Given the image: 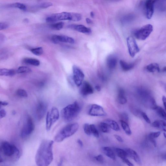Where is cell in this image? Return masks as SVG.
<instances>
[{
    "label": "cell",
    "mask_w": 166,
    "mask_h": 166,
    "mask_svg": "<svg viewBox=\"0 0 166 166\" xmlns=\"http://www.w3.org/2000/svg\"><path fill=\"white\" fill-rule=\"evenodd\" d=\"M54 141L44 140L41 142L35 156V162L38 166H49L53 161Z\"/></svg>",
    "instance_id": "6da1fadb"
},
{
    "label": "cell",
    "mask_w": 166,
    "mask_h": 166,
    "mask_svg": "<svg viewBox=\"0 0 166 166\" xmlns=\"http://www.w3.org/2000/svg\"><path fill=\"white\" fill-rule=\"evenodd\" d=\"M81 110V104L77 101L68 105L61 111V116L63 119L66 122L73 121L77 117Z\"/></svg>",
    "instance_id": "7a4b0ae2"
},
{
    "label": "cell",
    "mask_w": 166,
    "mask_h": 166,
    "mask_svg": "<svg viewBox=\"0 0 166 166\" xmlns=\"http://www.w3.org/2000/svg\"><path fill=\"white\" fill-rule=\"evenodd\" d=\"M1 152L6 158L12 160H18L20 157V151L15 145L7 141H3L1 144Z\"/></svg>",
    "instance_id": "3957f363"
},
{
    "label": "cell",
    "mask_w": 166,
    "mask_h": 166,
    "mask_svg": "<svg viewBox=\"0 0 166 166\" xmlns=\"http://www.w3.org/2000/svg\"><path fill=\"white\" fill-rule=\"evenodd\" d=\"M81 19V15L79 14L62 12L53 14L49 16L46 18V21L48 22L65 20L77 22L80 21Z\"/></svg>",
    "instance_id": "277c9868"
},
{
    "label": "cell",
    "mask_w": 166,
    "mask_h": 166,
    "mask_svg": "<svg viewBox=\"0 0 166 166\" xmlns=\"http://www.w3.org/2000/svg\"><path fill=\"white\" fill-rule=\"evenodd\" d=\"M137 93L142 102L146 107L155 110L158 106L149 90L145 88L141 87L138 89Z\"/></svg>",
    "instance_id": "5b68a950"
},
{
    "label": "cell",
    "mask_w": 166,
    "mask_h": 166,
    "mask_svg": "<svg viewBox=\"0 0 166 166\" xmlns=\"http://www.w3.org/2000/svg\"><path fill=\"white\" fill-rule=\"evenodd\" d=\"M79 128L77 123H73L68 124L61 129L56 135L54 140L57 143H60L65 139L74 135L77 131Z\"/></svg>",
    "instance_id": "8992f818"
},
{
    "label": "cell",
    "mask_w": 166,
    "mask_h": 166,
    "mask_svg": "<svg viewBox=\"0 0 166 166\" xmlns=\"http://www.w3.org/2000/svg\"><path fill=\"white\" fill-rule=\"evenodd\" d=\"M60 113L58 109L53 107L47 113L46 119V128L47 131H49L52 126L58 120Z\"/></svg>",
    "instance_id": "52a82bcc"
},
{
    "label": "cell",
    "mask_w": 166,
    "mask_h": 166,
    "mask_svg": "<svg viewBox=\"0 0 166 166\" xmlns=\"http://www.w3.org/2000/svg\"><path fill=\"white\" fill-rule=\"evenodd\" d=\"M34 128V124L32 118L31 117L28 116L21 130V137L23 139L28 138L33 133Z\"/></svg>",
    "instance_id": "ba28073f"
},
{
    "label": "cell",
    "mask_w": 166,
    "mask_h": 166,
    "mask_svg": "<svg viewBox=\"0 0 166 166\" xmlns=\"http://www.w3.org/2000/svg\"><path fill=\"white\" fill-rule=\"evenodd\" d=\"M153 30V27L151 25H146L136 31L134 33L135 36L138 40H144L149 37Z\"/></svg>",
    "instance_id": "9c48e42d"
},
{
    "label": "cell",
    "mask_w": 166,
    "mask_h": 166,
    "mask_svg": "<svg viewBox=\"0 0 166 166\" xmlns=\"http://www.w3.org/2000/svg\"><path fill=\"white\" fill-rule=\"evenodd\" d=\"M127 44L129 54L132 57L140 51V49L135 39L132 37H129L127 39Z\"/></svg>",
    "instance_id": "30bf717a"
},
{
    "label": "cell",
    "mask_w": 166,
    "mask_h": 166,
    "mask_svg": "<svg viewBox=\"0 0 166 166\" xmlns=\"http://www.w3.org/2000/svg\"><path fill=\"white\" fill-rule=\"evenodd\" d=\"M73 80L75 84L78 87L81 86L85 78V75L82 71L77 66L73 67Z\"/></svg>",
    "instance_id": "8fae6325"
},
{
    "label": "cell",
    "mask_w": 166,
    "mask_h": 166,
    "mask_svg": "<svg viewBox=\"0 0 166 166\" xmlns=\"http://www.w3.org/2000/svg\"><path fill=\"white\" fill-rule=\"evenodd\" d=\"M88 113L92 116L102 117L106 115L102 107L97 104H93L90 106Z\"/></svg>",
    "instance_id": "7c38bea8"
},
{
    "label": "cell",
    "mask_w": 166,
    "mask_h": 166,
    "mask_svg": "<svg viewBox=\"0 0 166 166\" xmlns=\"http://www.w3.org/2000/svg\"><path fill=\"white\" fill-rule=\"evenodd\" d=\"M47 109L46 104L43 101L39 102L35 109V116L38 120H42L45 116Z\"/></svg>",
    "instance_id": "4fadbf2b"
},
{
    "label": "cell",
    "mask_w": 166,
    "mask_h": 166,
    "mask_svg": "<svg viewBox=\"0 0 166 166\" xmlns=\"http://www.w3.org/2000/svg\"><path fill=\"white\" fill-rule=\"evenodd\" d=\"M51 39L52 42L56 44L60 42L72 44L75 43L73 38L66 35H54L52 37Z\"/></svg>",
    "instance_id": "5bb4252c"
},
{
    "label": "cell",
    "mask_w": 166,
    "mask_h": 166,
    "mask_svg": "<svg viewBox=\"0 0 166 166\" xmlns=\"http://www.w3.org/2000/svg\"><path fill=\"white\" fill-rule=\"evenodd\" d=\"M156 1H147L144 4V13L146 18L151 19L153 15L154 10V4Z\"/></svg>",
    "instance_id": "9a60e30c"
},
{
    "label": "cell",
    "mask_w": 166,
    "mask_h": 166,
    "mask_svg": "<svg viewBox=\"0 0 166 166\" xmlns=\"http://www.w3.org/2000/svg\"><path fill=\"white\" fill-rule=\"evenodd\" d=\"M80 92L82 96H86L92 94L93 93V89L89 83L85 81L81 85Z\"/></svg>",
    "instance_id": "2e32d148"
},
{
    "label": "cell",
    "mask_w": 166,
    "mask_h": 166,
    "mask_svg": "<svg viewBox=\"0 0 166 166\" xmlns=\"http://www.w3.org/2000/svg\"><path fill=\"white\" fill-rule=\"evenodd\" d=\"M71 29L77 31L85 34H90L92 32L91 29L82 25H71L69 26Z\"/></svg>",
    "instance_id": "e0dca14e"
},
{
    "label": "cell",
    "mask_w": 166,
    "mask_h": 166,
    "mask_svg": "<svg viewBox=\"0 0 166 166\" xmlns=\"http://www.w3.org/2000/svg\"><path fill=\"white\" fill-rule=\"evenodd\" d=\"M125 150L127 152L128 156L133 159L138 164H141V160L137 152L129 148H126Z\"/></svg>",
    "instance_id": "ac0fdd59"
},
{
    "label": "cell",
    "mask_w": 166,
    "mask_h": 166,
    "mask_svg": "<svg viewBox=\"0 0 166 166\" xmlns=\"http://www.w3.org/2000/svg\"><path fill=\"white\" fill-rule=\"evenodd\" d=\"M117 100L118 103L124 105L127 102V100L125 96V92L122 88H120L118 90Z\"/></svg>",
    "instance_id": "d6986e66"
},
{
    "label": "cell",
    "mask_w": 166,
    "mask_h": 166,
    "mask_svg": "<svg viewBox=\"0 0 166 166\" xmlns=\"http://www.w3.org/2000/svg\"><path fill=\"white\" fill-rule=\"evenodd\" d=\"M117 63V57L113 55L109 56L106 60V64L109 69H113L115 68Z\"/></svg>",
    "instance_id": "ffe728a7"
},
{
    "label": "cell",
    "mask_w": 166,
    "mask_h": 166,
    "mask_svg": "<svg viewBox=\"0 0 166 166\" xmlns=\"http://www.w3.org/2000/svg\"><path fill=\"white\" fill-rule=\"evenodd\" d=\"M152 126L166 132V122L162 120H156L152 124Z\"/></svg>",
    "instance_id": "44dd1931"
},
{
    "label": "cell",
    "mask_w": 166,
    "mask_h": 166,
    "mask_svg": "<svg viewBox=\"0 0 166 166\" xmlns=\"http://www.w3.org/2000/svg\"><path fill=\"white\" fill-rule=\"evenodd\" d=\"M102 151L106 156L112 160H115V151L114 152L111 148L108 147H103Z\"/></svg>",
    "instance_id": "7402d4cb"
},
{
    "label": "cell",
    "mask_w": 166,
    "mask_h": 166,
    "mask_svg": "<svg viewBox=\"0 0 166 166\" xmlns=\"http://www.w3.org/2000/svg\"><path fill=\"white\" fill-rule=\"evenodd\" d=\"M120 63L122 70L125 72L131 70L135 66L134 63H128L122 60L120 61Z\"/></svg>",
    "instance_id": "603a6c76"
},
{
    "label": "cell",
    "mask_w": 166,
    "mask_h": 166,
    "mask_svg": "<svg viewBox=\"0 0 166 166\" xmlns=\"http://www.w3.org/2000/svg\"><path fill=\"white\" fill-rule=\"evenodd\" d=\"M146 69L150 73L159 72L160 69L159 65L156 63H152L147 65Z\"/></svg>",
    "instance_id": "cb8c5ba5"
},
{
    "label": "cell",
    "mask_w": 166,
    "mask_h": 166,
    "mask_svg": "<svg viewBox=\"0 0 166 166\" xmlns=\"http://www.w3.org/2000/svg\"><path fill=\"white\" fill-rule=\"evenodd\" d=\"M17 73L15 70L13 69H0V75L12 77L14 76Z\"/></svg>",
    "instance_id": "d4e9b609"
},
{
    "label": "cell",
    "mask_w": 166,
    "mask_h": 166,
    "mask_svg": "<svg viewBox=\"0 0 166 166\" xmlns=\"http://www.w3.org/2000/svg\"><path fill=\"white\" fill-rule=\"evenodd\" d=\"M105 122L108 124L111 129L115 131H118L120 130V127L117 123L114 121L110 119L105 120Z\"/></svg>",
    "instance_id": "484cf974"
},
{
    "label": "cell",
    "mask_w": 166,
    "mask_h": 166,
    "mask_svg": "<svg viewBox=\"0 0 166 166\" xmlns=\"http://www.w3.org/2000/svg\"><path fill=\"white\" fill-rule=\"evenodd\" d=\"M22 61L23 63L35 66H39L40 64V62L39 60L37 59L33 58H25L23 59Z\"/></svg>",
    "instance_id": "4316f807"
},
{
    "label": "cell",
    "mask_w": 166,
    "mask_h": 166,
    "mask_svg": "<svg viewBox=\"0 0 166 166\" xmlns=\"http://www.w3.org/2000/svg\"><path fill=\"white\" fill-rule=\"evenodd\" d=\"M115 151L117 156L122 160L126 158L128 156L127 152L125 150H124L120 148H116Z\"/></svg>",
    "instance_id": "83f0119b"
},
{
    "label": "cell",
    "mask_w": 166,
    "mask_h": 166,
    "mask_svg": "<svg viewBox=\"0 0 166 166\" xmlns=\"http://www.w3.org/2000/svg\"><path fill=\"white\" fill-rule=\"evenodd\" d=\"M99 128L101 131L104 133H108L110 131V128L108 124L104 121L100 123Z\"/></svg>",
    "instance_id": "f1b7e54d"
},
{
    "label": "cell",
    "mask_w": 166,
    "mask_h": 166,
    "mask_svg": "<svg viewBox=\"0 0 166 166\" xmlns=\"http://www.w3.org/2000/svg\"><path fill=\"white\" fill-rule=\"evenodd\" d=\"M121 126L126 133L128 135H130L132 132L128 123L122 120L120 121Z\"/></svg>",
    "instance_id": "f546056e"
},
{
    "label": "cell",
    "mask_w": 166,
    "mask_h": 166,
    "mask_svg": "<svg viewBox=\"0 0 166 166\" xmlns=\"http://www.w3.org/2000/svg\"><path fill=\"white\" fill-rule=\"evenodd\" d=\"M135 18V15L132 14H127L123 17L121 20L122 23L125 24L132 21Z\"/></svg>",
    "instance_id": "4dcf8cb0"
},
{
    "label": "cell",
    "mask_w": 166,
    "mask_h": 166,
    "mask_svg": "<svg viewBox=\"0 0 166 166\" xmlns=\"http://www.w3.org/2000/svg\"><path fill=\"white\" fill-rule=\"evenodd\" d=\"M159 116L166 121V112L161 107L157 106L155 109Z\"/></svg>",
    "instance_id": "1f68e13d"
},
{
    "label": "cell",
    "mask_w": 166,
    "mask_h": 166,
    "mask_svg": "<svg viewBox=\"0 0 166 166\" xmlns=\"http://www.w3.org/2000/svg\"><path fill=\"white\" fill-rule=\"evenodd\" d=\"M16 72L18 73H27L31 72L32 69L27 67L21 66L18 69Z\"/></svg>",
    "instance_id": "d6a6232c"
},
{
    "label": "cell",
    "mask_w": 166,
    "mask_h": 166,
    "mask_svg": "<svg viewBox=\"0 0 166 166\" xmlns=\"http://www.w3.org/2000/svg\"><path fill=\"white\" fill-rule=\"evenodd\" d=\"M11 6L14 8H17L22 10H26L27 9V7L26 5L20 3H16L12 4Z\"/></svg>",
    "instance_id": "836d02e7"
},
{
    "label": "cell",
    "mask_w": 166,
    "mask_h": 166,
    "mask_svg": "<svg viewBox=\"0 0 166 166\" xmlns=\"http://www.w3.org/2000/svg\"><path fill=\"white\" fill-rule=\"evenodd\" d=\"M31 51L33 54L38 56L42 55L43 53V50L42 47H38L31 49Z\"/></svg>",
    "instance_id": "e575fe53"
},
{
    "label": "cell",
    "mask_w": 166,
    "mask_h": 166,
    "mask_svg": "<svg viewBox=\"0 0 166 166\" xmlns=\"http://www.w3.org/2000/svg\"><path fill=\"white\" fill-rule=\"evenodd\" d=\"M64 26V23L63 22H60L55 24H53L51 25V28L57 30H60L62 29Z\"/></svg>",
    "instance_id": "d590c367"
},
{
    "label": "cell",
    "mask_w": 166,
    "mask_h": 166,
    "mask_svg": "<svg viewBox=\"0 0 166 166\" xmlns=\"http://www.w3.org/2000/svg\"><path fill=\"white\" fill-rule=\"evenodd\" d=\"M91 128V132L92 135H93L95 137L99 138V134L97 129L95 125L94 124H90Z\"/></svg>",
    "instance_id": "8d00e7d4"
},
{
    "label": "cell",
    "mask_w": 166,
    "mask_h": 166,
    "mask_svg": "<svg viewBox=\"0 0 166 166\" xmlns=\"http://www.w3.org/2000/svg\"><path fill=\"white\" fill-rule=\"evenodd\" d=\"M16 94L17 96L21 97L26 98L28 97L27 92L22 89H19L18 90L16 91Z\"/></svg>",
    "instance_id": "74e56055"
},
{
    "label": "cell",
    "mask_w": 166,
    "mask_h": 166,
    "mask_svg": "<svg viewBox=\"0 0 166 166\" xmlns=\"http://www.w3.org/2000/svg\"><path fill=\"white\" fill-rule=\"evenodd\" d=\"M84 129L85 133L88 135H92L90 124H84Z\"/></svg>",
    "instance_id": "f35d334b"
},
{
    "label": "cell",
    "mask_w": 166,
    "mask_h": 166,
    "mask_svg": "<svg viewBox=\"0 0 166 166\" xmlns=\"http://www.w3.org/2000/svg\"><path fill=\"white\" fill-rule=\"evenodd\" d=\"M160 135V132H151L148 135V137L156 139L158 138Z\"/></svg>",
    "instance_id": "ab89813d"
},
{
    "label": "cell",
    "mask_w": 166,
    "mask_h": 166,
    "mask_svg": "<svg viewBox=\"0 0 166 166\" xmlns=\"http://www.w3.org/2000/svg\"><path fill=\"white\" fill-rule=\"evenodd\" d=\"M121 120H122L128 123L129 117L128 115L126 113H123L120 115Z\"/></svg>",
    "instance_id": "60d3db41"
},
{
    "label": "cell",
    "mask_w": 166,
    "mask_h": 166,
    "mask_svg": "<svg viewBox=\"0 0 166 166\" xmlns=\"http://www.w3.org/2000/svg\"><path fill=\"white\" fill-rule=\"evenodd\" d=\"M52 5V3L51 2H44L40 4V7L41 8L45 9L51 6Z\"/></svg>",
    "instance_id": "b9f144b4"
},
{
    "label": "cell",
    "mask_w": 166,
    "mask_h": 166,
    "mask_svg": "<svg viewBox=\"0 0 166 166\" xmlns=\"http://www.w3.org/2000/svg\"><path fill=\"white\" fill-rule=\"evenodd\" d=\"M94 159L96 160L99 163L103 164L104 162V158L103 156L100 155L94 157Z\"/></svg>",
    "instance_id": "7bdbcfd3"
},
{
    "label": "cell",
    "mask_w": 166,
    "mask_h": 166,
    "mask_svg": "<svg viewBox=\"0 0 166 166\" xmlns=\"http://www.w3.org/2000/svg\"><path fill=\"white\" fill-rule=\"evenodd\" d=\"M141 116L144 118V120L148 123L150 124L151 123V121L149 117H148L147 115L145 113L142 112L141 113Z\"/></svg>",
    "instance_id": "ee69618b"
},
{
    "label": "cell",
    "mask_w": 166,
    "mask_h": 166,
    "mask_svg": "<svg viewBox=\"0 0 166 166\" xmlns=\"http://www.w3.org/2000/svg\"><path fill=\"white\" fill-rule=\"evenodd\" d=\"M8 27L9 25L7 23L5 22L0 23V30L1 31L6 29Z\"/></svg>",
    "instance_id": "f6af8a7d"
},
{
    "label": "cell",
    "mask_w": 166,
    "mask_h": 166,
    "mask_svg": "<svg viewBox=\"0 0 166 166\" xmlns=\"http://www.w3.org/2000/svg\"><path fill=\"white\" fill-rule=\"evenodd\" d=\"M6 112L4 109L0 110V118H2L4 117L6 115Z\"/></svg>",
    "instance_id": "bcb514c9"
},
{
    "label": "cell",
    "mask_w": 166,
    "mask_h": 166,
    "mask_svg": "<svg viewBox=\"0 0 166 166\" xmlns=\"http://www.w3.org/2000/svg\"><path fill=\"white\" fill-rule=\"evenodd\" d=\"M122 160L123 162L127 164L128 166H134L133 164L130 162L127 158Z\"/></svg>",
    "instance_id": "7dc6e473"
},
{
    "label": "cell",
    "mask_w": 166,
    "mask_h": 166,
    "mask_svg": "<svg viewBox=\"0 0 166 166\" xmlns=\"http://www.w3.org/2000/svg\"><path fill=\"white\" fill-rule=\"evenodd\" d=\"M114 136L115 138L118 141L121 142V143H123V140L120 136L117 135H115Z\"/></svg>",
    "instance_id": "c3c4849f"
},
{
    "label": "cell",
    "mask_w": 166,
    "mask_h": 166,
    "mask_svg": "<svg viewBox=\"0 0 166 166\" xmlns=\"http://www.w3.org/2000/svg\"><path fill=\"white\" fill-rule=\"evenodd\" d=\"M162 101L166 111V97L165 96H164L163 97Z\"/></svg>",
    "instance_id": "681fc988"
},
{
    "label": "cell",
    "mask_w": 166,
    "mask_h": 166,
    "mask_svg": "<svg viewBox=\"0 0 166 166\" xmlns=\"http://www.w3.org/2000/svg\"><path fill=\"white\" fill-rule=\"evenodd\" d=\"M9 103L8 102L5 101H2L0 102V105L1 106H5L8 105Z\"/></svg>",
    "instance_id": "f907efd6"
},
{
    "label": "cell",
    "mask_w": 166,
    "mask_h": 166,
    "mask_svg": "<svg viewBox=\"0 0 166 166\" xmlns=\"http://www.w3.org/2000/svg\"><path fill=\"white\" fill-rule=\"evenodd\" d=\"M77 143L81 147H82L83 146V143L82 141L80 139L78 140Z\"/></svg>",
    "instance_id": "816d5d0a"
},
{
    "label": "cell",
    "mask_w": 166,
    "mask_h": 166,
    "mask_svg": "<svg viewBox=\"0 0 166 166\" xmlns=\"http://www.w3.org/2000/svg\"><path fill=\"white\" fill-rule=\"evenodd\" d=\"M95 89L98 92H100L101 89V87L99 85H97L95 86Z\"/></svg>",
    "instance_id": "f5cc1de1"
},
{
    "label": "cell",
    "mask_w": 166,
    "mask_h": 166,
    "mask_svg": "<svg viewBox=\"0 0 166 166\" xmlns=\"http://www.w3.org/2000/svg\"><path fill=\"white\" fill-rule=\"evenodd\" d=\"M86 22L88 24H91L92 23V21L90 19H89V18H87L86 19Z\"/></svg>",
    "instance_id": "db71d44e"
},
{
    "label": "cell",
    "mask_w": 166,
    "mask_h": 166,
    "mask_svg": "<svg viewBox=\"0 0 166 166\" xmlns=\"http://www.w3.org/2000/svg\"><path fill=\"white\" fill-rule=\"evenodd\" d=\"M162 157L163 159L164 160H166V154H164V155L162 156Z\"/></svg>",
    "instance_id": "11a10c76"
},
{
    "label": "cell",
    "mask_w": 166,
    "mask_h": 166,
    "mask_svg": "<svg viewBox=\"0 0 166 166\" xmlns=\"http://www.w3.org/2000/svg\"><path fill=\"white\" fill-rule=\"evenodd\" d=\"M90 15L92 17H93L94 16V14L93 12H91L90 13Z\"/></svg>",
    "instance_id": "9f6ffc18"
},
{
    "label": "cell",
    "mask_w": 166,
    "mask_h": 166,
    "mask_svg": "<svg viewBox=\"0 0 166 166\" xmlns=\"http://www.w3.org/2000/svg\"><path fill=\"white\" fill-rule=\"evenodd\" d=\"M163 71L164 72H166V66L164 67L163 69Z\"/></svg>",
    "instance_id": "6f0895ef"
},
{
    "label": "cell",
    "mask_w": 166,
    "mask_h": 166,
    "mask_svg": "<svg viewBox=\"0 0 166 166\" xmlns=\"http://www.w3.org/2000/svg\"><path fill=\"white\" fill-rule=\"evenodd\" d=\"M164 137L166 138V134L165 133H164Z\"/></svg>",
    "instance_id": "680465c9"
},
{
    "label": "cell",
    "mask_w": 166,
    "mask_h": 166,
    "mask_svg": "<svg viewBox=\"0 0 166 166\" xmlns=\"http://www.w3.org/2000/svg\"></svg>",
    "instance_id": "91938a15"
}]
</instances>
